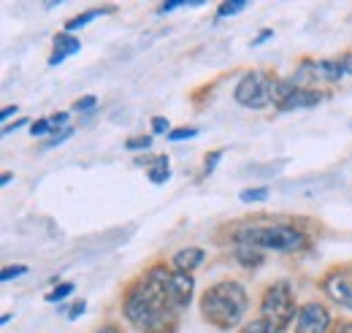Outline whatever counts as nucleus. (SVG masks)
<instances>
[{"label":"nucleus","instance_id":"obj_35","mask_svg":"<svg viewBox=\"0 0 352 333\" xmlns=\"http://www.w3.org/2000/svg\"><path fill=\"white\" fill-rule=\"evenodd\" d=\"M8 182H11V173H3V176H0V184H3V187H6V184H8Z\"/></svg>","mask_w":352,"mask_h":333},{"label":"nucleus","instance_id":"obj_27","mask_svg":"<svg viewBox=\"0 0 352 333\" xmlns=\"http://www.w3.org/2000/svg\"><path fill=\"white\" fill-rule=\"evenodd\" d=\"M85 309H87V303H85V301H76V303L71 306V312H68V320H76V317H82V314H85Z\"/></svg>","mask_w":352,"mask_h":333},{"label":"nucleus","instance_id":"obj_19","mask_svg":"<svg viewBox=\"0 0 352 333\" xmlns=\"http://www.w3.org/2000/svg\"><path fill=\"white\" fill-rule=\"evenodd\" d=\"M149 182H155V184H163V182H168V176H171V171H168V166H155L149 168Z\"/></svg>","mask_w":352,"mask_h":333},{"label":"nucleus","instance_id":"obj_23","mask_svg":"<svg viewBox=\"0 0 352 333\" xmlns=\"http://www.w3.org/2000/svg\"><path fill=\"white\" fill-rule=\"evenodd\" d=\"M195 136H198L195 127H182V130H171V133H168L171 141H184V138H195Z\"/></svg>","mask_w":352,"mask_h":333},{"label":"nucleus","instance_id":"obj_3","mask_svg":"<svg viewBox=\"0 0 352 333\" xmlns=\"http://www.w3.org/2000/svg\"><path fill=\"white\" fill-rule=\"evenodd\" d=\"M239 244H247L255 250L296 252L307 244V236L290 225H255L239 233Z\"/></svg>","mask_w":352,"mask_h":333},{"label":"nucleus","instance_id":"obj_34","mask_svg":"<svg viewBox=\"0 0 352 333\" xmlns=\"http://www.w3.org/2000/svg\"><path fill=\"white\" fill-rule=\"evenodd\" d=\"M92 333H120V328H114V325H103V328H98V331Z\"/></svg>","mask_w":352,"mask_h":333},{"label":"nucleus","instance_id":"obj_17","mask_svg":"<svg viewBox=\"0 0 352 333\" xmlns=\"http://www.w3.org/2000/svg\"><path fill=\"white\" fill-rule=\"evenodd\" d=\"M71 292H74V285H71V282H65V285H60V288H54V290L49 292V295H46V301H49V303H60V301H63V298H68Z\"/></svg>","mask_w":352,"mask_h":333},{"label":"nucleus","instance_id":"obj_9","mask_svg":"<svg viewBox=\"0 0 352 333\" xmlns=\"http://www.w3.org/2000/svg\"><path fill=\"white\" fill-rule=\"evenodd\" d=\"M325 292L336 303H342L344 309H352V279H347V277H333V279L325 282Z\"/></svg>","mask_w":352,"mask_h":333},{"label":"nucleus","instance_id":"obj_1","mask_svg":"<svg viewBox=\"0 0 352 333\" xmlns=\"http://www.w3.org/2000/svg\"><path fill=\"white\" fill-rule=\"evenodd\" d=\"M168 282H171V271L166 266H152L144 274V279H138L125 295L122 309L128 323L149 333L163 328L166 317H171L174 312L168 298Z\"/></svg>","mask_w":352,"mask_h":333},{"label":"nucleus","instance_id":"obj_8","mask_svg":"<svg viewBox=\"0 0 352 333\" xmlns=\"http://www.w3.org/2000/svg\"><path fill=\"white\" fill-rule=\"evenodd\" d=\"M192 288H195V279L184 271H174L171 274V282H168V298H171V306L174 309H182L190 303L192 298Z\"/></svg>","mask_w":352,"mask_h":333},{"label":"nucleus","instance_id":"obj_30","mask_svg":"<svg viewBox=\"0 0 352 333\" xmlns=\"http://www.w3.org/2000/svg\"><path fill=\"white\" fill-rule=\"evenodd\" d=\"M179 6H184V3H179V0H168V3H163V6H157V11L160 14H168V11H174Z\"/></svg>","mask_w":352,"mask_h":333},{"label":"nucleus","instance_id":"obj_25","mask_svg":"<svg viewBox=\"0 0 352 333\" xmlns=\"http://www.w3.org/2000/svg\"><path fill=\"white\" fill-rule=\"evenodd\" d=\"M336 60H339V68H342V74H344V76H352V52H344V54H339Z\"/></svg>","mask_w":352,"mask_h":333},{"label":"nucleus","instance_id":"obj_31","mask_svg":"<svg viewBox=\"0 0 352 333\" xmlns=\"http://www.w3.org/2000/svg\"><path fill=\"white\" fill-rule=\"evenodd\" d=\"M16 111H19V106H6V109L0 111V117H3V122H6V120H8L11 114H16Z\"/></svg>","mask_w":352,"mask_h":333},{"label":"nucleus","instance_id":"obj_26","mask_svg":"<svg viewBox=\"0 0 352 333\" xmlns=\"http://www.w3.org/2000/svg\"><path fill=\"white\" fill-rule=\"evenodd\" d=\"M168 127H171V122H168L166 117H152V130H155V133H171Z\"/></svg>","mask_w":352,"mask_h":333},{"label":"nucleus","instance_id":"obj_14","mask_svg":"<svg viewBox=\"0 0 352 333\" xmlns=\"http://www.w3.org/2000/svg\"><path fill=\"white\" fill-rule=\"evenodd\" d=\"M95 17H100V11H87V14H79V17H74V19H68V22H65V30H68V33H71V30H79V28L89 25Z\"/></svg>","mask_w":352,"mask_h":333},{"label":"nucleus","instance_id":"obj_21","mask_svg":"<svg viewBox=\"0 0 352 333\" xmlns=\"http://www.w3.org/2000/svg\"><path fill=\"white\" fill-rule=\"evenodd\" d=\"M125 147L133 149V152H138V149H149V147H152V136H135V138H128Z\"/></svg>","mask_w":352,"mask_h":333},{"label":"nucleus","instance_id":"obj_13","mask_svg":"<svg viewBox=\"0 0 352 333\" xmlns=\"http://www.w3.org/2000/svg\"><path fill=\"white\" fill-rule=\"evenodd\" d=\"M236 255H239V263H244V266H258V263H261V252L255 250V247L241 244Z\"/></svg>","mask_w":352,"mask_h":333},{"label":"nucleus","instance_id":"obj_4","mask_svg":"<svg viewBox=\"0 0 352 333\" xmlns=\"http://www.w3.org/2000/svg\"><path fill=\"white\" fill-rule=\"evenodd\" d=\"M298 309H296V295L290 282H276L263 292V301H261V317L274 328V333H282L293 320H296Z\"/></svg>","mask_w":352,"mask_h":333},{"label":"nucleus","instance_id":"obj_7","mask_svg":"<svg viewBox=\"0 0 352 333\" xmlns=\"http://www.w3.org/2000/svg\"><path fill=\"white\" fill-rule=\"evenodd\" d=\"M331 328V314L322 303H304L296 314V333H325Z\"/></svg>","mask_w":352,"mask_h":333},{"label":"nucleus","instance_id":"obj_16","mask_svg":"<svg viewBox=\"0 0 352 333\" xmlns=\"http://www.w3.org/2000/svg\"><path fill=\"white\" fill-rule=\"evenodd\" d=\"M268 198V187H250L241 193V201L244 204H252V201H265Z\"/></svg>","mask_w":352,"mask_h":333},{"label":"nucleus","instance_id":"obj_20","mask_svg":"<svg viewBox=\"0 0 352 333\" xmlns=\"http://www.w3.org/2000/svg\"><path fill=\"white\" fill-rule=\"evenodd\" d=\"M22 274H28V266H8V268L0 271V282H11V279H16Z\"/></svg>","mask_w":352,"mask_h":333},{"label":"nucleus","instance_id":"obj_15","mask_svg":"<svg viewBox=\"0 0 352 333\" xmlns=\"http://www.w3.org/2000/svg\"><path fill=\"white\" fill-rule=\"evenodd\" d=\"M239 333H274V328L265 323L263 317H255L252 323H244V328Z\"/></svg>","mask_w":352,"mask_h":333},{"label":"nucleus","instance_id":"obj_10","mask_svg":"<svg viewBox=\"0 0 352 333\" xmlns=\"http://www.w3.org/2000/svg\"><path fill=\"white\" fill-rule=\"evenodd\" d=\"M76 52H79V39H74L68 33H60V36H54V52L49 57V65H60L65 57H71Z\"/></svg>","mask_w":352,"mask_h":333},{"label":"nucleus","instance_id":"obj_24","mask_svg":"<svg viewBox=\"0 0 352 333\" xmlns=\"http://www.w3.org/2000/svg\"><path fill=\"white\" fill-rule=\"evenodd\" d=\"M95 103H98V98H95V95H85V98H79V100L74 103V111H89Z\"/></svg>","mask_w":352,"mask_h":333},{"label":"nucleus","instance_id":"obj_12","mask_svg":"<svg viewBox=\"0 0 352 333\" xmlns=\"http://www.w3.org/2000/svg\"><path fill=\"white\" fill-rule=\"evenodd\" d=\"M244 8H247V3H244V0H228V3H220V8H217V19L233 17V14L244 11Z\"/></svg>","mask_w":352,"mask_h":333},{"label":"nucleus","instance_id":"obj_6","mask_svg":"<svg viewBox=\"0 0 352 333\" xmlns=\"http://www.w3.org/2000/svg\"><path fill=\"white\" fill-rule=\"evenodd\" d=\"M322 100V92L314 87H296L293 82H279L276 103L282 111H301V109H314Z\"/></svg>","mask_w":352,"mask_h":333},{"label":"nucleus","instance_id":"obj_5","mask_svg":"<svg viewBox=\"0 0 352 333\" xmlns=\"http://www.w3.org/2000/svg\"><path fill=\"white\" fill-rule=\"evenodd\" d=\"M276 92H279V82L265 74V71H250L244 74L239 84H236V103L244 106V109H265L276 100Z\"/></svg>","mask_w":352,"mask_h":333},{"label":"nucleus","instance_id":"obj_32","mask_svg":"<svg viewBox=\"0 0 352 333\" xmlns=\"http://www.w3.org/2000/svg\"><path fill=\"white\" fill-rule=\"evenodd\" d=\"M25 125H28V120H19V122H14V125H6V127H3V136H8L11 130H16V127H25Z\"/></svg>","mask_w":352,"mask_h":333},{"label":"nucleus","instance_id":"obj_2","mask_svg":"<svg viewBox=\"0 0 352 333\" xmlns=\"http://www.w3.org/2000/svg\"><path fill=\"white\" fill-rule=\"evenodd\" d=\"M247 306H250L247 290L239 282H230V279L212 285L209 290L204 292V298H201V314H204V320L209 325L220 328V331L236 328L244 320Z\"/></svg>","mask_w":352,"mask_h":333},{"label":"nucleus","instance_id":"obj_29","mask_svg":"<svg viewBox=\"0 0 352 333\" xmlns=\"http://www.w3.org/2000/svg\"><path fill=\"white\" fill-rule=\"evenodd\" d=\"M220 158H222L220 149H217V152H212V155H206V171H209V173H212V168L217 166V160H220Z\"/></svg>","mask_w":352,"mask_h":333},{"label":"nucleus","instance_id":"obj_22","mask_svg":"<svg viewBox=\"0 0 352 333\" xmlns=\"http://www.w3.org/2000/svg\"><path fill=\"white\" fill-rule=\"evenodd\" d=\"M46 133H57L49 120H38V122H33V127H30V136H33V138H36V136H46Z\"/></svg>","mask_w":352,"mask_h":333},{"label":"nucleus","instance_id":"obj_28","mask_svg":"<svg viewBox=\"0 0 352 333\" xmlns=\"http://www.w3.org/2000/svg\"><path fill=\"white\" fill-rule=\"evenodd\" d=\"M49 122L54 125V130H57V125L68 127V125H65V122H68V114H65V111H63V114H52V117H49Z\"/></svg>","mask_w":352,"mask_h":333},{"label":"nucleus","instance_id":"obj_11","mask_svg":"<svg viewBox=\"0 0 352 333\" xmlns=\"http://www.w3.org/2000/svg\"><path fill=\"white\" fill-rule=\"evenodd\" d=\"M204 257H206V252L201 250V247H187V250H179L174 255L176 271H184V274H190V271H195V268L204 263Z\"/></svg>","mask_w":352,"mask_h":333},{"label":"nucleus","instance_id":"obj_33","mask_svg":"<svg viewBox=\"0 0 352 333\" xmlns=\"http://www.w3.org/2000/svg\"><path fill=\"white\" fill-rule=\"evenodd\" d=\"M333 333H352V323H339Z\"/></svg>","mask_w":352,"mask_h":333},{"label":"nucleus","instance_id":"obj_18","mask_svg":"<svg viewBox=\"0 0 352 333\" xmlns=\"http://www.w3.org/2000/svg\"><path fill=\"white\" fill-rule=\"evenodd\" d=\"M71 136H74V127H63L60 133H54V136H52V138L46 141L44 149H54V147H60V144H63V141H68Z\"/></svg>","mask_w":352,"mask_h":333}]
</instances>
